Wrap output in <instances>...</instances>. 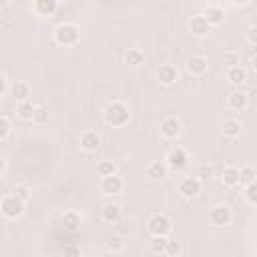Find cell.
<instances>
[{
	"label": "cell",
	"instance_id": "cell-1",
	"mask_svg": "<svg viewBox=\"0 0 257 257\" xmlns=\"http://www.w3.org/2000/svg\"><path fill=\"white\" fill-rule=\"evenodd\" d=\"M128 118H131V112L122 102H112L104 108V122L110 126H122L128 122Z\"/></svg>",
	"mask_w": 257,
	"mask_h": 257
},
{
	"label": "cell",
	"instance_id": "cell-2",
	"mask_svg": "<svg viewBox=\"0 0 257 257\" xmlns=\"http://www.w3.org/2000/svg\"><path fill=\"white\" fill-rule=\"evenodd\" d=\"M78 36H80V32H78V28L74 26V24H60L58 28H56V32H54V38H56V42L58 44H64V46H70V44H76L78 42Z\"/></svg>",
	"mask_w": 257,
	"mask_h": 257
},
{
	"label": "cell",
	"instance_id": "cell-3",
	"mask_svg": "<svg viewBox=\"0 0 257 257\" xmlns=\"http://www.w3.org/2000/svg\"><path fill=\"white\" fill-rule=\"evenodd\" d=\"M0 211H2L4 217L16 219V217H20V215L24 213V201H20V199H16L14 195H10V197H6V199L2 201Z\"/></svg>",
	"mask_w": 257,
	"mask_h": 257
},
{
	"label": "cell",
	"instance_id": "cell-4",
	"mask_svg": "<svg viewBox=\"0 0 257 257\" xmlns=\"http://www.w3.org/2000/svg\"><path fill=\"white\" fill-rule=\"evenodd\" d=\"M149 231L153 237H167V233L171 231V221L165 215L157 213L149 219Z\"/></svg>",
	"mask_w": 257,
	"mask_h": 257
},
{
	"label": "cell",
	"instance_id": "cell-5",
	"mask_svg": "<svg viewBox=\"0 0 257 257\" xmlns=\"http://www.w3.org/2000/svg\"><path fill=\"white\" fill-rule=\"evenodd\" d=\"M187 161H189L187 151H185V149H181V147L171 149V151H169V155H167V163H169V167H171V169H175V171L185 169V167H187Z\"/></svg>",
	"mask_w": 257,
	"mask_h": 257
},
{
	"label": "cell",
	"instance_id": "cell-6",
	"mask_svg": "<svg viewBox=\"0 0 257 257\" xmlns=\"http://www.w3.org/2000/svg\"><path fill=\"white\" fill-rule=\"evenodd\" d=\"M179 193L183 197H197L201 193V181L197 177H185L179 183Z\"/></svg>",
	"mask_w": 257,
	"mask_h": 257
},
{
	"label": "cell",
	"instance_id": "cell-7",
	"mask_svg": "<svg viewBox=\"0 0 257 257\" xmlns=\"http://www.w3.org/2000/svg\"><path fill=\"white\" fill-rule=\"evenodd\" d=\"M100 189H102V193H106V195H116V193H120V191H122V179H120V177H116V175L102 177Z\"/></svg>",
	"mask_w": 257,
	"mask_h": 257
},
{
	"label": "cell",
	"instance_id": "cell-8",
	"mask_svg": "<svg viewBox=\"0 0 257 257\" xmlns=\"http://www.w3.org/2000/svg\"><path fill=\"white\" fill-rule=\"evenodd\" d=\"M209 219H211V223H213V225L223 227V225H227V223L231 221V211H229L227 207H223V205L213 207V209H211V213H209Z\"/></svg>",
	"mask_w": 257,
	"mask_h": 257
},
{
	"label": "cell",
	"instance_id": "cell-9",
	"mask_svg": "<svg viewBox=\"0 0 257 257\" xmlns=\"http://www.w3.org/2000/svg\"><path fill=\"white\" fill-rule=\"evenodd\" d=\"M157 78L161 84H171L177 80V68L173 64H161L157 70Z\"/></svg>",
	"mask_w": 257,
	"mask_h": 257
},
{
	"label": "cell",
	"instance_id": "cell-10",
	"mask_svg": "<svg viewBox=\"0 0 257 257\" xmlns=\"http://www.w3.org/2000/svg\"><path fill=\"white\" fill-rule=\"evenodd\" d=\"M203 18L207 20V24L211 26V24H221L223 22V18H225V12H223V8L221 6H207L205 8V12H203Z\"/></svg>",
	"mask_w": 257,
	"mask_h": 257
},
{
	"label": "cell",
	"instance_id": "cell-11",
	"mask_svg": "<svg viewBox=\"0 0 257 257\" xmlns=\"http://www.w3.org/2000/svg\"><path fill=\"white\" fill-rule=\"evenodd\" d=\"M179 131H181V124H179V120L177 118H165L163 122H161V133L167 137V139H175L177 135H179Z\"/></svg>",
	"mask_w": 257,
	"mask_h": 257
},
{
	"label": "cell",
	"instance_id": "cell-12",
	"mask_svg": "<svg viewBox=\"0 0 257 257\" xmlns=\"http://www.w3.org/2000/svg\"><path fill=\"white\" fill-rule=\"evenodd\" d=\"M189 28H191V32H193V34H197V36H203V34H207V32H209V24H207V20L203 18V14L193 16V18H191V22H189Z\"/></svg>",
	"mask_w": 257,
	"mask_h": 257
},
{
	"label": "cell",
	"instance_id": "cell-13",
	"mask_svg": "<svg viewBox=\"0 0 257 257\" xmlns=\"http://www.w3.org/2000/svg\"><path fill=\"white\" fill-rule=\"evenodd\" d=\"M98 145H100V137H98L94 131H86V133L80 137V147H82L84 151H94V149H98Z\"/></svg>",
	"mask_w": 257,
	"mask_h": 257
},
{
	"label": "cell",
	"instance_id": "cell-14",
	"mask_svg": "<svg viewBox=\"0 0 257 257\" xmlns=\"http://www.w3.org/2000/svg\"><path fill=\"white\" fill-rule=\"evenodd\" d=\"M80 221H82L80 215L74 213V211H66L62 215V225H64L66 231H78L80 229Z\"/></svg>",
	"mask_w": 257,
	"mask_h": 257
},
{
	"label": "cell",
	"instance_id": "cell-15",
	"mask_svg": "<svg viewBox=\"0 0 257 257\" xmlns=\"http://www.w3.org/2000/svg\"><path fill=\"white\" fill-rule=\"evenodd\" d=\"M187 68L191 74H205L207 72V60L203 56H191L187 62Z\"/></svg>",
	"mask_w": 257,
	"mask_h": 257
},
{
	"label": "cell",
	"instance_id": "cell-16",
	"mask_svg": "<svg viewBox=\"0 0 257 257\" xmlns=\"http://www.w3.org/2000/svg\"><path fill=\"white\" fill-rule=\"evenodd\" d=\"M100 217H102V221H106V223H114V221H118V217H120V207L114 205V203H108V205L102 207Z\"/></svg>",
	"mask_w": 257,
	"mask_h": 257
},
{
	"label": "cell",
	"instance_id": "cell-17",
	"mask_svg": "<svg viewBox=\"0 0 257 257\" xmlns=\"http://www.w3.org/2000/svg\"><path fill=\"white\" fill-rule=\"evenodd\" d=\"M227 78H229V82H233V84H243L245 78H247V72H245L243 66H231V68L227 70Z\"/></svg>",
	"mask_w": 257,
	"mask_h": 257
},
{
	"label": "cell",
	"instance_id": "cell-18",
	"mask_svg": "<svg viewBox=\"0 0 257 257\" xmlns=\"http://www.w3.org/2000/svg\"><path fill=\"white\" fill-rule=\"evenodd\" d=\"M56 8H58L56 0H38V2L34 4V10H36L38 14H42V16H48V14H52Z\"/></svg>",
	"mask_w": 257,
	"mask_h": 257
},
{
	"label": "cell",
	"instance_id": "cell-19",
	"mask_svg": "<svg viewBox=\"0 0 257 257\" xmlns=\"http://www.w3.org/2000/svg\"><path fill=\"white\" fill-rule=\"evenodd\" d=\"M28 94H30V86H28L26 82H22V80L14 82V86H12V96H14L16 100L24 102V100L28 98Z\"/></svg>",
	"mask_w": 257,
	"mask_h": 257
},
{
	"label": "cell",
	"instance_id": "cell-20",
	"mask_svg": "<svg viewBox=\"0 0 257 257\" xmlns=\"http://www.w3.org/2000/svg\"><path fill=\"white\" fill-rule=\"evenodd\" d=\"M229 106H231V108H235V110L245 108V106H247V94H245V92H241V90L231 92V96H229Z\"/></svg>",
	"mask_w": 257,
	"mask_h": 257
},
{
	"label": "cell",
	"instance_id": "cell-21",
	"mask_svg": "<svg viewBox=\"0 0 257 257\" xmlns=\"http://www.w3.org/2000/svg\"><path fill=\"white\" fill-rule=\"evenodd\" d=\"M147 175L151 179H163L167 175V167L161 163V161H153L149 167H147Z\"/></svg>",
	"mask_w": 257,
	"mask_h": 257
},
{
	"label": "cell",
	"instance_id": "cell-22",
	"mask_svg": "<svg viewBox=\"0 0 257 257\" xmlns=\"http://www.w3.org/2000/svg\"><path fill=\"white\" fill-rule=\"evenodd\" d=\"M241 122L239 120H235V118H229V120H225V124H223V135L225 137H239L241 135Z\"/></svg>",
	"mask_w": 257,
	"mask_h": 257
},
{
	"label": "cell",
	"instance_id": "cell-23",
	"mask_svg": "<svg viewBox=\"0 0 257 257\" xmlns=\"http://www.w3.org/2000/svg\"><path fill=\"white\" fill-rule=\"evenodd\" d=\"M221 179H223V183L229 185V187L239 185V169H235V167H227V169L223 171Z\"/></svg>",
	"mask_w": 257,
	"mask_h": 257
},
{
	"label": "cell",
	"instance_id": "cell-24",
	"mask_svg": "<svg viewBox=\"0 0 257 257\" xmlns=\"http://www.w3.org/2000/svg\"><path fill=\"white\" fill-rule=\"evenodd\" d=\"M124 60H126V64H131V66H139V64H143L145 56H143V52H141L139 48H128V52L124 54Z\"/></svg>",
	"mask_w": 257,
	"mask_h": 257
},
{
	"label": "cell",
	"instance_id": "cell-25",
	"mask_svg": "<svg viewBox=\"0 0 257 257\" xmlns=\"http://www.w3.org/2000/svg\"><path fill=\"white\" fill-rule=\"evenodd\" d=\"M16 114H18L22 120H32V116H34V106L24 100V102H20V104L16 106Z\"/></svg>",
	"mask_w": 257,
	"mask_h": 257
},
{
	"label": "cell",
	"instance_id": "cell-26",
	"mask_svg": "<svg viewBox=\"0 0 257 257\" xmlns=\"http://www.w3.org/2000/svg\"><path fill=\"white\" fill-rule=\"evenodd\" d=\"M239 183L241 185H251L255 183V169L253 167H243L239 171Z\"/></svg>",
	"mask_w": 257,
	"mask_h": 257
},
{
	"label": "cell",
	"instance_id": "cell-27",
	"mask_svg": "<svg viewBox=\"0 0 257 257\" xmlns=\"http://www.w3.org/2000/svg\"><path fill=\"white\" fill-rule=\"evenodd\" d=\"M167 241H169L167 237H153L151 243H149V245H151V251H153V253H163L165 247H167Z\"/></svg>",
	"mask_w": 257,
	"mask_h": 257
},
{
	"label": "cell",
	"instance_id": "cell-28",
	"mask_svg": "<svg viewBox=\"0 0 257 257\" xmlns=\"http://www.w3.org/2000/svg\"><path fill=\"white\" fill-rule=\"evenodd\" d=\"M96 171H98V175H100V177L114 175V163H112V161H102V163H98Z\"/></svg>",
	"mask_w": 257,
	"mask_h": 257
},
{
	"label": "cell",
	"instance_id": "cell-29",
	"mask_svg": "<svg viewBox=\"0 0 257 257\" xmlns=\"http://www.w3.org/2000/svg\"><path fill=\"white\" fill-rule=\"evenodd\" d=\"M32 120L38 122V124L46 122V120H48V110H46L44 106H34V116H32Z\"/></svg>",
	"mask_w": 257,
	"mask_h": 257
},
{
	"label": "cell",
	"instance_id": "cell-30",
	"mask_svg": "<svg viewBox=\"0 0 257 257\" xmlns=\"http://www.w3.org/2000/svg\"><path fill=\"white\" fill-rule=\"evenodd\" d=\"M167 257H177L179 253H181V245L177 243V241H167V247H165V251H163Z\"/></svg>",
	"mask_w": 257,
	"mask_h": 257
},
{
	"label": "cell",
	"instance_id": "cell-31",
	"mask_svg": "<svg viewBox=\"0 0 257 257\" xmlns=\"http://www.w3.org/2000/svg\"><path fill=\"white\" fill-rule=\"evenodd\" d=\"M14 197L16 199H20V201H28V197H30V191H28V187H24V185H18V187H14Z\"/></svg>",
	"mask_w": 257,
	"mask_h": 257
},
{
	"label": "cell",
	"instance_id": "cell-32",
	"mask_svg": "<svg viewBox=\"0 0 257 257\" xmlns=\"http://www.w3.org/2000/svg\"><path fill=\"white\" fill-rule=\"evenodd\" d=\"M108 249H110V251H120V249H122V239H120L118 235L108 237Z\"/></svg>",
	"mask_w": 257,
	"mask_h": 257
},
{
	"label": "cell",
	"instance_id": "cell-33",
	"mask_svg": "<svg viewBox=\"0 0 257 257\" xmlns=\"http://www.w3.org/2000/svg\"><path fill=\"white\" fill-rule=\"evenodd\" d=\"M247 201H249L251 205L257 203V185H255V183L247 185Z\"/></svg>",
	"mask_w": 257,
	"mask_h": 257
},
{
	"label": "cell",
	"instance_id": "cell-34",
	"mask_svg": "<svg viewBox=\"0 0 257 257\" xmlns=\"http://www.w3.org/2000/svg\"><path fill=\"white\" fill-rule=\"evenodd\" d=\"M64 257H80V249L76 245H66L64 247Z\"/></svg>",
	"mask_w": 257,
	"mask_h": 257
},
{
	"label": "cell",
	"instance_id": "cell-35",
	"mask_svg": "<svg viewBox=\"0 0 257 257\" xmlns=\"http://www.w3.org/2000/svg\"><path fill=\"white\" fill-rule=\"evenodd\" d=\"M8 131H10V124H8V120H6L4 116H0V139H4V137L8 135Z\"/></svg>",
	"mask_w": 257,
	"mask_h": 257
},
{
	"label": "cell",
	"instance_id": "cell-36",
	"mask_svg": "<svg viewBox=\"0 0 257 257\" xmlns=\"http://www.w3.org/2000/svg\"><path fill=\"white\" fill-rule=\"evenodd\" d=\"M211 173H213V167H209V165H203L201 167V177H211Z\"/></svg>",
	"mask_w": 257,
	"mask_h": 257
},
{
	"label": "cell",
	"instance_id": "cell-37",
	"mask_svg": "<svg viewBox=\"0 0 257 257\" xmlns=\"http://www.w3.org/2000/svg\"><path fill=\"white\" fill-rule=\"evenodd\" d=\"M225 62H231L233 66H237V58H235L233 54H229V56H225Z\"/></svg>",
	"mask_w": 257,
	"mask_h": 257
},
{
	"label": "cell",
	"instance_id": "cell-38",
	"mask_svg": "<svg viewBox=\"0 0 257 257\" xmlns=\"http://www.w3.org/2000/svg\"><path fill=\"white\" fill-rule=\"evenodd\" d=\"M249 42H251V44H255V28H251V30H249Z\"/></svg>",
	"mask_w": 257,
	"mask_h": 257
},
{
	"label": "cell",
	"instance_id": "cell-39",
	"mask_svg": "<svg viewBox=\"0 0 257 257\" xmlns=\"http://www.w3.org/2000/svg\"><path fill=\"white\" fill-rule=\"evenodd\" d=\"M4 88H6V84H4V78H2V76H0V94H2V92H4Z\"/></svg>",
	"mask_w": 257,
	"mask_h": 257
},
{
	"label": "cell",
	"instance_id": "cell-40",
	"mask_svg": "<svg viewBox=\"0 0 257 257\" xmlns=\"http://www.w3.org/2000/svg\"><path fill=\"white\" fill-rule=\"evenodd\" d=\"M4 167H6V163H4V159H2V157H0V173H2V171H4Z\"/></svg>",
	"mask_w": 257,
	"mask_h": 257
},
{
	"label": "cell",
	"instance_id": "cell-41",
	"mask_svg": "<svg viewBox=\"0 0 257 257\" xmlns=\"http://www.w3.org/2000/svg\"><path fill=\"white\" fill-rule=\"evenodd\" d=\"M6 4V0H0V6H4Z\"/></svg>",
	"mask_w": 257,
	"mask_h": 257
}]
</instances>
